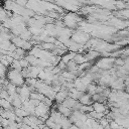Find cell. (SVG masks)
Returning a JSON list of instances; mask_svg holds the SVG:
<instances>
[{
	"label": "cell",
	"mask_w": 129,
	"mask_h": 129,
	"mask_svg": "<svg viewBox=\"0 0 129 129\" xmlns=\"http://www.w3.org/2000/svg\"><path fill=\"white\" fill-rule=\"evenodd\" d=\"M77 53H75V52H67L66 54H63L62 56H61V61L63 62V63H68L69 61H71V60H73L74 59V57H75V55H76Z\"/></svg>",
	"instance_id": "cell-17"
},
{
	"label": "cell",
	"mask_w": 129,
	"mask_h": 129,
	"mask_svg": "<svg viewBox=\"0 0 129 129\" xmlns=\"http://www.w3.org/2000/svg\"><path fill=\"white\" fill-rule=\"evenodd\" d=\"M0 129H3V128H2V126H1V125H0Z\"/></svg>",
	"instance_id": "cell-36"
},
{
	"label": "cell",
	"mask_w": 129,
	"mask_h": 129,
	"mask_svg": "<svg viewBox=\"0 0 129 129\" xmlns=\"http://www.w3.org/2000/svg\"><path fill=\"white\" fill-rule=\"evenodd\" d=\"M62 117H63V116H61V114H60L59 112H57L56 109H51V110H49V117H48V118H49L53 123H55V124H60Z\"/></svg>",
	"instance_id": "cell-6"
},
{
	"label": "cell",
	"mask_w": 129,
	"mask_h": 129,
	"mask_svg": "<svg viewBox=\"0 0 129 129\" xmlns=\"http://www.w3.org/2000/svg\"><path fill=\"white\" fill-rule=\"evenodd\" d=\"M24 59L29 63V66H37L38 64V58H36L35 56H33L29 53H26Z\"/></svg>",
	"instance_id": "cell-15"
},
{
	"label": "cell",
	"mask_w": 129,
	"mask_h": 129,
	"mask_svg": "<svg viewBox=\"0 0 129 129\" xmlns=\"http://www.w3.org/2000/svg\"><path fill=\"white\" fill-rule=\"evenodd\" d=\"M43 69L38 67V66H29L28 67V71H29V78L32 79H36L38 74L40 73V71H42Z\"/></svg>",
	"instance_id": "cell-9"
},
{
	"label": "cell",
	"mask_w": 129,
	"mask_h": 129,
	"mask_svg": "<svg viewBox=\"0 0 129 129\" xmlns=\"http://www.w3.org/2000/svg\"><path fill=\"white\" fill-rule=\"evenodd\" d=\"M0 108L4 110H13L14 108L11 106V104L6 101L5 99H0Z\"/></svg>",
	"instance_id": "cell-20"
},
{
	"label": "cell",
	"mask_w": 129,
	"mask_h": 129,
	"mask_svg": "<svg viewBox=\"0 0 129 129\" xmlns=\"http://www.w3.org/2000/svg\"><path fill=\"white\" fill-rule=\"evenodd\" d=\"M56 111L59 112L61 114V116L67 117V118H69L71 116V114H72V110L67 108V107H64V106H62L61 104H57L56 105Z\"/></svg>",
	"instance_id": "cell-10"
},
{
	"label": "cell",
	"mask_w": 129,
	"mask_h": 129,
	"mask_svg": "<svg viewBox=\"0 0 129 129\" xmlns=\"http://www.w3.org/2000/svg\"><path fill=\"white\" fill-rule=\"evenodd\" d=\"M79 103L82 105H92L94 102L92 100V96H90L89 94L85 93L80 99H79Z\"/></svg>",
	"instance_id": "cell-11"
},
{
	"label": "cell",
	"mask_w": 129,
	"mask_h": 129,
	"mask_svg": "<svg viewBox=\"0 0 129 129\" xmlns=\"http://www.w3.org/2000/svg\"><path fill=\"white\" fill-rule=\"evenodd\" d=\"M68 97V92H64V91H59L57 93H55V96H54V101L57 103V104H61L64 99Z\"/></svg>",
	"instance_id": "cell-12"
},
{
	"label": "cell",
	"mask_w": 129,
	"mask_h": 129,
	"mask_svg": "<svg viewBox=\"0 0 129 129\" xmlns=\"http://www.w3.org/2000/svg\"><path fill=\"white\" fill-rule=\"evenodd\" d=\"M0 125L2 126V128H4V127H7V126H9V121H8V119H2V121H1Z\"/></svg>",
	"instance_id": "cell-31"
},
{
	"label": "cell",
	"mask_w": 129,
	"mask_h": 129,
	"mask_svg": "<svg viewBox=\"0 0 129 129\" xmlns=\"http://www.w3.org/2000/svg\"><path fill=\"white\" fill-rule=\"evenodd\" d=\"M100 55H101V54H100V52H98V51H96V50H89V52H88V53L84 54V56H85V58L87 59V61L94 60V59L98 58Z\"/></svg>",
	"instance_id": "cell-14"
},
{
	"label": "cell",
	"mask_w": 129,
	"mask_h": 129,
	"mask_svg": "<svg viewBox=\"0 0 129 129\" xmlns=\"http://www.w3.org/2000/svg\"><path fill=\"white\" fill-rule=\"evenodd\" d=\"M86 93L89 94L90 96H93L96 94V84L94 83H91L90 85L87 86V89H86Z\"/></svg>",
	"instance_id": "cell-23"
},
{
	"label": "cell",
	"mask_w": 129,
	"mask_h": 129,
	"mask_svg": "<svg viewBox=\"0 0 129 129\" xmlns=\"http://www.w3.org/2000/svg\"><path fill=\"white\" fill-rule=\"evenodd\" d=\"M6 78L8 80V82L12 85H14L15 87H21L24 85V79L21 76L20 72H17L13 69H10L7 73H6Z\"/></svg>",
	"instance_id": "cell-1"
},
{
	"label": "cell",
	"mask_w": 129,
	"mask_h": 129,
	"mask_svg": "<svg viewBox=\"0 0 129 129\" xmlns=\"http://www.w3.org/2000/svg\"><path fill=\"white\" fill-rule=\"evenodd\" d=\"M59 125H60L61 129H69V128L72 126V123H71V121L69 120V118H67V117H62L61 122H60Z\"/></svg>",
	"instance_id": "cell-21"
},
{
	"label": "cell",
	"mask_w": 129,
	"mask_h": 129,
	"mask_svg": "<svg viewBox=\"0 0 129 129\" xmlns=\"http://www.w3.org/2000/svg\"><path fill=\"white\" fill-rule=\"evenodd\" d=\"M42 129H50V128H48V127H46V126H45V125H44V127H43V128H42Z\"/></svg>",
	"instance_id": "cell-34"
},
{
	"label": "cell",
	"mask_w": 129,
	"mask_h": 129,
	"mask_svg": "<svg viewBox=\"0 0 129 129\" xmlns=\"http://www.w3.org/2000/svg\"><path fill=\"white\" fill-rule=\"evenodd\" d=\"M106 87L104 86H100V85H96V94H102V92L104 91Z\"/></svg>",
	"instance_id": "cell-29"
},
{
	"label": "cell",
	"mask_w": 129,
	"mask_h": 129,
	"mask_svg": "<svg viewBox=\"0 0 129 129\" xmlns=\"http://www.w3.org/2000/svg\"><path fill=\"white\" fill-rule=\"evenodd\" d=\"M66 70H67V72L73 73V72H75V71L78 70V66H77L73 60H71V61H69V62L66 64Z\"/></svg>",
	"instance_id": "cell-22"
},
{
	"label": "cell",
	"mask_w": 129,
	"mask_h": 129,
	"mask_svg": "<svg viewBox=\"0 0 129 129\" xmlns=\"http://www.w3.org/2000/svg\"><path fill=\"white\" fill-rule=\"evenodd\" d=\"M10 66H11V69H13V70H15V71L21 73L22 68H21V66H20V63H19V60H15V59H14Z\"/></svg>",
	"instance_id": "cell-25"
},
{
	"label": "cell",
	"mask_w": 129,
	"mask_h": 129,
	"mask_svg": "<svg viewBox=\"0 0 129 129\" xmlns=\"http://www.w3.org/2000/svg\"><path fill=\"white\" fill-rule=\"evenodd\" d=\"M42 103H44V104H45L46 106H48V107H50V106L52 105V101H51V100H49V99H48V98H46V97L44 98V100L42 101Z\"/></svg>",
	"instance_id": "cell-32"
},
{
	"label": "cell",
	"mask_w": 129,
	"mask_h": 129,
	"mask_svg": "<svg viewBox=\"0 0 129 129\" xmlns=\"http://www.w3.org/2000/svg\"><path fill=\"white\" fill-rule=\"evenodd\" d=\"M73 61L77 64V66H80V64H83L85 62H87V59L85 58L84 54H81V53H77L73 59Z\"/></svg>",
	"instance_id": "cell-16"
},
{
	"label": "cell",
	"mask_w": 129,
	"mask_h": 129,
	"mask_svg": "<svg viewBox=\"0 0 129 129\" xmlns=\"http://www.w3.org/2000/svg\"><path fill=\"white\" fill-rule=\"evenodd\" d=\"M13 111H14L16 117L25 118V117H28V116H29V114H28L25 110H23L22 108H16V109H13Z\"/></svg>",
	"instance_id": "cell-18"
},
{
	"label": "cell",
	"mask_w": 129,
	"mask_h": 129,
	"mask_svg": "<svg viewBox=\"0 0 129 129\" xmlns=\"http://www.w3.org/2000/svg\"><path fill=\"white\" fill-rule=\"evenodd\" d=\"M2 90H3V89H2V86L0 85V93H1V91H2Z\"/></svg>",
	"instance_id": "cell-35"
},
{
	"label": "cell",
	"mask_w": 129,
	"mask_h": 129,
	"mask_svg": "<svg viewBox=\"0 0 129 129\" xmlns=\"http://www.w3.org/2000/svg\"><path fill=\"white\" fill-rule=\"evenodd\" d=\"M89 38H90V35L85 32H73V34L71 36V39L74 42L82 44V45H84L89 40Z\"/></svg>",
	"instance_id": "cell-4"
},
{
	"label": "cell",
	"mask_w": 129,
	"mask_h": 129,
	"mask_svg": "<svg viewBox=\"0 0 129 129\" xmlns=\"http://www.w3.org/2000/svg\"><path fill=\"white\" fill-rule=\"evenodd\" d=\"M19 37L21 38V39H23V40H25V41H29L30 39H31V37H32V35H31V33L29 32V30H28V28H26V29H24L20 34H19Z\"/></svg>",
	"instance_id": "cell-19"
},
{
	"label": "cell",
	"mask_w": 129,
	"mask_h": 129,
	"mask_svg": "<svg viewBox=\"0 0 129 129\" xmlns=\"http://www.w3.org/2000/svg\"><path fill=\"white\" fill-rule=\"evenodd\" d=\"M16 93L19 95V97H20V99H21L22 102L29 100L30 91L28 90V87H27L25 84H24L23 86H21V87H17V88H16Z\"/></svg>",
	"instance_id": "cell-5"
},
{
	"label": "cell",
	"mask_w": 129,
	"mask_h": 129,
	"mask_svg": "<svg viewBox=\"0 0 129 129\" xmlns=\"http://www.w3.org/2000/svg\"><path fill=\"white\" fill-rule=\"evenodd\" d=\"M98 122H99V124H100V125L103 127V129H104L106 126H108V125H109V121H108V119H107L105 116H104L103 118H101V119H100Z\"/></svg>",
	"instance_id": "cell-26"
},
{
	"label": "cell",
	"mask_w": 129,
	"mask_h": 129,
	"mask_svg": "<svg viewBox=\"0 0 129 129\" xmlns=\"http://www.w3.org/2000/svg\"><path fill=\"white\" fill-rule=\"evenodd\" d=\"M10 97H11V100H12V101H11V106H12L14 109H16V108H21V107H22V101H21V99H20V97H19V95H18L17 93L11 95Z\"/></svg>",
	"instance_id": "cell-8"
},
{
	"label": "cell",
	"mask_w": 129,
	"mask_h": 129,
	"mask_svg": "<svg viewBox=\"0 0 129 129\" xmlns=\"http://www.w3.org/2000/svg\"><path fill=\"white\" fill-rule=\"evenodd\" d=\"M8 19V16H7V11L3 8V7H0V23H3L5 20Z\"/></svg>",
	"instance_id": "cell-24"
},
{
	"label": "cell",
	"mask_w": 129,
	"mask_h": 129,
	"mask_svg": "<svg viewBox=\"0 0 129 129\" xmlns=\"http://www.w3.org/2000/svg\"><path fill=\"white\" fill-rule=\"evenodd\" d=\"M19 63H20V66H21V68H22V69H26V68H28V67H29V63H28L24 58L20 59V60H19Z\"/></svg>",
	"instance_id": "cell-28"
},
{
	"label": "cell",
	"mask_w": 129,
	"mask_h": 129,
	"mask_svg": "<svg viewBox=\"0 0 129 129\" xmlns=\"http://www.w3.org/2000/svg\"><path fill=\"white\" fill-rule=\"evenodd\" d=\"M77 103H78V101H76V100H74V99H72L70 97H67L64 99V101L61 103V105L64 106V107H67V108H69V109H71L73 111V109H74V107L76 106Z\"/></svg>",
	"instance_id": "cell-13"
},
{
	"label": "cell",
	"mask_w": 129,
	"mask_h": 129,
	"mask_svg": "<svg viewBox=\"0 0 129 129\" xmlns=\"http://www.w3.org/2000/svg\"><path fill=\"white\" fill-rule=\"evenodd\" d=\"M8 96L9 95H8V93H7L6 90H2L1 91V93H0V99H6Z\"/></svg>",
	"instance_id": "cell-30"
},
{
	"label": "cell",
	"mask_w": 129,
	"mask_h": 129,
	"mask_svg": "<svg viewBox=\"0 0 129 129\" xmlns=\"http://www.w3.org/2000/svg\"><path fill=\"white\" fill-rule=\"evenodd\" d=\"M119 34L122 36V35H125V36H127V34H128V32H127V30H123V31H120L119 32Z\"/></svg>",
	"instance_id": "cell-33"
},
{
	"label": "cell",
	"mask_w": 129,
	"mask_h": 129,
	"mask_svg": "<svg viewBox=\"0 0 129 129\" xmlns=\"http://www.w3.org/2000/svg\"><path fill=\"white\" fill-rule=\"evenodd\" d=\"M34 116L37 118H42L44 120L48 119L49 117V107L46 106L44 103L40 102L38 106L34 108Z\"/></svg>",
	"instance_id": "cell-2"
},
{
	"label": "cell",
	"mask_w": 129,
	"mask_h": 129,
	"mask_svg": "<svg viewBox=\"0 0 129 129\" xmlns=\"http://www.w3.org/2000/svg\"><path fill=\"white\" fill-rule=\"evenodd\" d=\"M114 60L115 58H112V57H102L100 58L97 62H96V66L99 70H103V71H109L110 69L113 68L114 66Z\"/></svg>",
	"instance_id": "cell-3"
},
{
	"label": "cell",
	"mask_w": 129,
	"mask_h": 129,
	"mask_svg": "<svg viewBox=\"0 0 129 129\" xmlns=\"http://www.w3.org/2000/svg\"><path fill=\"white\" fill-rule=\"evenodd\" d=\"M28 103H29V105H30V106H32V107H34V108H35L36 106H38V105H39V103H40V102H39V101H37V100L29 99V100H28Z\"/></svg>",
	"instance_id": "cell-27"
},
{
	"label": "cell",
	"mask_w": 129,
	"mask_h": 129,
	"mask_svg": "<svg viewBox=\"0 0 129 129\" xmlns=\"http://www.w3.org/2000/svg\"><path fill=\"white\" fill-rule=\"evenodd\" d=\"M92 107H93V111L97 112V113H105L107 110H108V107L103 104V103H99V102H94L92 104ZM105 115V114H104Z\"/></svg>",
	"instance_id": "cell-7"
}]
</instances>
